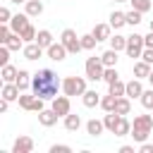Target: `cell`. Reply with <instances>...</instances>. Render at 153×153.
Instances as JSON below:
<instances>
[{"label": "cell", "mask_w": 153, "mask_h": 153, "mask_svg": "<svg viewBox=\"0 0 153 153\" xmlns=\"http://www.w3.org/2000/svg\"><path fill=\"white\" fill-rule=\"evenodd\" d=\"M62 88V81L57 79V74L53 72V69H38L36 74H33V79H31V91H33V96H38V98H43V100H53L55 96H57V91Z\"/></svg>", "instance_id": "6da1fadb"}, {"label": "cell", "mask_w": 153, "mask_h": 153, "mask_svg": "<svg viewBox=\"0 0 153 153\" xmlns=\"http://www.w3.org/2000/svg\"><path fill=\"white\" fill-rule=\"evenodd\" d=\"M151 129H153V115H136L134 122H131V134H129V136H131L136 143H143V141L148 139Z\"/></svg>", "instance_id": "7a4b0ae2"}, {"label": "cell", "mask_w": 153, "mask_h": 153, "mask_svg": "<svg viewBox=\"0 0 153 153\" xmlns=\"http://www.w3.org/2000/svg\"><path fill=\"white\" fill-rule=\"evenodd\" d=\"M62 93H67V96H84L86 93V76H65L62 79Z\"/></svg>", "instance_id": "3957f363"}, {"label": "cell", "mask_w": 153, "mask_h": 153, "mask_svg": "<svg viewBox=\"0 0 153 153\" xmlns=\"http://www.w3.org/2000/svg\"><path fill=\"white\" fill-rule=\"evenodd\" d=\"M84 69H86V79H88V81H103L105 65H103L100 57H88L86 65H84Z\"/></svg>", "instance_id": "277c9868"}, {"label": "cell", "mask_w": 153, "mask_h": 153, "mask_svg": "<svg viewBox=\"0 0 153 153\" xmlns=\"http://www.w3.org/2000/svg\"><path fill=\"white\" fill-rule=\"evenodd\" d=\"M60 41L65 43V48L69 50V55H76L79 50H84V48H81V36H76L74 29H65V31L60 33Z\"/></svg>", "instance_id": "5b68a950"}, {"label": "cell", "mask_w": 153, "mask_h": 153, "mask_svg": "<svg viewBox=\"0 0 153 153\" xmlns=\"http://www.w3.org/2000/svg\"><path fill=\"white\" fill-rule=\"evenodd\" d=\"M143 48H146V43H143V36L141 33H131V36H127V48H124V53L129 55V57H141V53H143Z\"/></svg>", "instance_id": "8992f818"}, {"label": "cell", "mask_w": 153, "mask_h": 153, "mask_svg": "<svg viewBox=\"0 0 153 153\" xmlns=\"http://www.w3.org/2000/svg\"><path fill=\"white\" fill-rule=\"evenodd\" d=\"M50 108L60 115V117H67L69 112H72V103H69V96L65 93V96H55L53 100H50Z\"/></svg>", "instance_id": "52a82bcc"}, {"label": "cell", "mask_w": 153, "mask_h": 153, "mask_svg": "<svg viewBox=\"0 0 153 153\" xmlns=\"http://www.w3.org/2000/svg\"><path fill=\"white\" fill-rule=\"evenodd\" d=\"M45 55H48L50 60H55V62H62V60L69 55V50L65 48V43H62V41H57V43H53L50 48H45Z\"/></svg>", "instance_id": "ba28073f"}, {"label": "cell", "mask_w": 153, "mask_h": 153, "mask_svg": "<svg viewBox=\"0 0 153 153\" xmlns=\"http://www.w3.org/2000/svg\"><path fill=\"white\" fill-rule=\"evenodd\" d=\"M33 151V139L31 136H17L12 143V153H31Z\"/></svg>", "instance_id": "9c48e42d"}, {"label": "cell", "mask_w": 153, "mask_h": 153, "mask_svg": "<svg viewBox=\"0 0 153 153\" xmlns=\"http://www.w3.org/2000/svg\"><path fill=\"white\" fill-rule=\"evenodd\" d=\"M0 96H2L5 100H10V103H12V100H19L22 91H19V86H17L14 81H10V84L5 81V84H2V93H0Z\"/></svg>", "instance_id": "30bf717a"}, {"label": "cell", "mask_w": 153, "mask_h": 153, "mask_svg": "<svg viewBox=\"0 0 153 153\" xmlns=\"http://www.w3.org/2000/svg\"><path fill=\"white\" fill-rule=\"evenodd\" d=\"M57 120H60V115H57L53 108H50V110L43 108V110L38 112V122H41L43 127H53V124H57Z\"/></svg>", "instance_id": "8fae6325"}, {"label": "cell", "mask_w": 153, "mask_h": 153, "mask_svg": "<svg viewBox=\"0 0 153 153\" xmlns=\"http://www.w3.org/2000/svg\"><path fill=\"white\" fill-rule=\"evenodd\" d=\"M43 50H45V48H41L36 41H33V43H26V45L22 48V53H24V60H38V57L43 55Z\"/></svg>", "instance_id": "7c38bea8"}, {"label": "cell", "mask_w": 153, "mask_h": 153, "mask_svg": "<svg viewBox=\"0 0 153 153\" xmlns=\"http://www.w3.org/2000/svg\"><path fill=\"white\" fill-rule=\"evenodd\" d=\"M146 88H143V84H141V79H131V81H127V98H141V93H143Z\"/></svg>", "instance_id": "4fadbf2b"}, {"label": "cell", "mask_w": 153, "mask_h": 153, "mask_svg": "<svg viewBox=\"0 0 153 153\" xmlns=\"http://www.w3.org/2000/svg\"><path fill=\"white\" fill-rule=\"evenodd\" d=\"M26 24H29V14H26V12H24V14H12V19H10V29H12L14 33H22Z\"/></svg>", "instance_id": "5bb4252c"}, {"label": "cell", "mask_w": 153, "mask_h": 153, "mask_svg": "<svg viewBox=\"0 0 153 153\" xmlns=\"http://www.w3.org/2000/svg\"><path fill=\"white\" fill-rule=\"evenodd\" d=\"M81 103H84V108H96V105H100V93L96 88H86V93L81 96Z\"/></svg>", "instance_id": "9a60e30c"}, {"label": "cell", "mask_w": 153, "mask_h": 153, "mask_svg": "<svg viewBox=\"0 0 153 153\" xmlns=\"http://www.w3.org/2000/svg\"><path fill=\"white\" fill-rule=\"evenodd\" d=\"M108 19H110L108 24H110V26L117 31V29H122V26L127 24V12H120V10H115V12H110V17H108Z\"/></svg>", "instance_id": "2e32d148"}, {"label": "cell", "mask_w": 153, "mask_h": 153, "mask_svg": "<svg viewBox=\"0 0 153 153\" xmlns=\"http://www.w3.org/2000/svg\"><path fill=\"white\" fill-rule=\"evenodd\" d=\"M103 131H105L103 120H96V117H93V120H88V122H86V134H88V136H100Z\"/></svg>", "instance_id": "e0dca14e"}, {"label": "cell", "mask_w": 153, "mask_h": 153, "mask_svg": "<svg viewBox=\"0 0 153 153\" xmlns=\"http://www.w3.org/2000/svg\"><path fill=\"white\" fill-rule=\"evenodd\" d=\"M110 31H112L110 24H96L91 33H93V36L98 38V43H100V41H110Z\"/></svg>", "instance_id": "ac0fdd59"}, {"label": "cell", "mask_w": 153, "mask_h": 153, "mask_svg": "<svg viewBox=\"0 0 153 153\" xmlns=\"http://www.w3.org/2000/svg\"><path fill=\"white\" fill-rule=\"evenodd\" d=\"M148 74H151V65L146 60H136L134 62V76L136 79H148Z\"/></svg>", "instance_id": "d6986e66"}, {"label": "cell", "mask_w": 153, "mask_h": 153, "mask_svg": "<svg viewBox=\"0 0 153 153\" xmlns=\"http://www.w3.org/2000/svg\"><path fill=\"white\" fill-rule=\"evenodd\" d=\"M24 10L29 17H38V14H43V0H26Z\"/></svg>", "instance_id": "ffe728a7"}, {"label": "cell", "mask_w": 153, "mask_h": 153, "mask_svg": "<svg viewBox=\"0 0 153 153\" xmlns=\"http://www.w3.org/2000/svg\"><path fill=\"white\" fill-rule=\"evenodd\" d=\"M112 134H115V136H129V134H131V122H129V120H127V117H124V115H122V117H120V122H117V127H115V131H112Z\"/></svg>", "instance_id": "44dd1931"}, {"label": "cell", "mask_w": 153, "mask_h": 153, "mask_svg": "<svg viewBox=\"0 0 153 153\" xmlns=\"http://www.w3.org/2000/svg\"><path fill=\"white\" fill-rule=\"evenodd\" d=\"M31 79H33V76H31L26 69H19V74H17V81H14V84L19 86V91H26V88H31Z\"/></svg>", "instance_id": "7402d4cb"}, {"label": "cell", "mask_w": 153, "mask_h": 153, "mask_svg": "<svg viewBox=\"0 0 153 153\" xmlns=\"http://www.w3.org/2000/svg\"><path fill=\"white\" fill-rule=\"evenodd\" d=\"M108 93H112L115 98H120V96H127V84H124L122 79H117V81L108 84Z\"/></svg>", "instance_id": "603a6c76"}, {"label": "cell", "mask_w": 153, "mask_h": 153, "mask_svg": "<svg viewBox=\"0 0 153 153\" xmlns=\"http://www.w3.org/2000/svg\"><path fill=\"white\" fill-rule=\"evenodd\" d=\"M115 112H120V115H129V112H131V98L120 96L117 103H115Z\"/></svg>", "instance_id": "cb8c5ba5"}, {"label": "cell", "mask_w": 153, "mask_h": 153, "mask_svg": "<svg viewBox=\"0 0 153 153\" xmlns=\"http://www.w3.org/2000/svg\"><path fill=\"white\" fill-rule=\"evenodd\" d=\"M36 43H38L41 48H50L55 41H53V33H50L48 29H41V31H38V36H36Z\"/></svg>", "instance_id": "d4e9b609"}, {"label": "cell", "mask_w": 153, "mask_h": 153, "mask_svg": "<svg viewBox=\"0 0 153 153\" xmlns=\"http://www.w3.org/2000/svg\"><path fill=\"white\" fill-rule=\"evenodd\" d=\"M17 74H19V69L14 67V65H2V72H0V76H2V81H17Z\"/></svg>", "instance_id": "484cf974"}, {"label": "cell", "mask_w": 153, "mask_h": 153, "mask_svg": "<svg viewBox=\"0 0 153 153\" xmlns=\"http://www.w3.org/2000/svg\"><path fill=\"white\" fill-rule=\"evenodd\" d=\"M62 120H65V129H67V131H76V129L81 127V117L74 115V112H69V115L62 117Z\"/></svg>", "instance_id": "4316f807"}, {"label": "cell", "mask_w": 153, "mask_h": 153, "mask_svg": "<svg viewBox=\"0 0 153 153\" xmlns=\"http://www.w3.org/2000/svg\"><path fill=\"white\" fill-rule=\"evenodd\" d=\"M100 60H103L105 67H117V50H115V48H108V50L100 55Z\"/></svg>", "instance_id": "83f0119b"}, {"label": "cell", "mask_w": 153, "mask_h": 153, "mask_svg": "<svg viewBox=\"0 0 153 153\" xmlns=\"http://www.w3.org/2000/svg\"><path fill=\"white\" fill-rule=\"evenodd\" d=\"M120 117H122V115H120V112H115V110H112V112H108V115L103 117V124H105V129H108V131H115V127H117Z\"/></svg>", "instance_id": "f1b7e54d"}, {"label": "cell", "mask_w": 153, "mask_h": 153, "mask_svg": "<svg viewBox=\"0 0 153 153\" xmlns=\"http://www.w3.org/2000/svg\"><path fill=\"white\" fill-rule=\"evenodd\" d=\"M5 45H7V48H10V50H19V48H24V45H26V43H24V38H22V36H19V33H14V31H12V33H10V38H7V43H5Z\"/></svg>", "instance_id": "f546056e"}, {"label": "cell", "mask_w": 153, "mask_h": 153, "mask_svg": "<svg viewBox=\"0 0 153 153\" xmlns=\"http://www.w3.org/2000/svg\"><path fill=\"white\" fill-rule=\"evenodd\" d=\"M110 48H115L117 53H120V50H124V48H127V36H122V33L110 36Z\"/></svg>", "instance_id": "4dcf8cb0"}, {"label": "cell", "mask_w": 153, "mask_h": 153, "mask_svg": "<svg viewBox=\"0 0 153 153\" xmlns=\"http://www.w3.org/2000/svg\"><path fill=\"white\" fill-rule=\"evenodd\" d=\"M115 103H117V98H115L112 93H105V96H100V108H103L105 112H112V110H115Z\"/></svg>", "instance_id": "1f68e13d"}, {"label": "cell", "mask_w": 153, "mask_h": 153, "mask_svg": "<svg viewBox=\"0 0 153 153\" xmlns=\"http://www.w3.org/2000/svg\"><path fill=\"white\" fill-rule=\"evenodd\" d=\"M19 36L24 38V43H33V41H36V36H38V31H36L31 24H26V26H24V31H22Z\"/></svg>", "instance_id": "d6a6232c"}, {"label": "cell", "mask_w": 153, "mask_h": 153, "mask_svg": "<svg viewBox=\"0 0 153 153\" xmlns=\"http://www.w3.org/2000/svg\"><path fill=\"white\" fill-rule=\"evenodd\" d=\"M139 100H141V105H143L146 110H153V86H151V88H146V91L141 93V98H139Z\"/></svg>", "instance_id": "836d02e7"}, {"label": "cell", "mask_w": 153, "mask_h": 153, "mask_svg": "<svg viewBox=\"0 0 153 153\" xmlns=\"http://www.w3.org/2000/svg\"><path fill=\"white\" fill-rule=\"evenodd\" d=\"M96 43H98V38H96L93 33H84V36H81V48H84V50H93Z\"/></svg>", "instance_id": "e575fe53"}, {"label": "cell", "mask_w": 153, "mask_h": 153, "mask_svg": "<svg viewBox=\"0 0 153 153\" xmlns=\"http://www.w3.org/2000/svg\"><path fill=\"white\" fill-rule=\"evenodd\" d=\"M117 79H120L117 67H105V72H103V81H105V84H112V81H117Z\"/></svg>", "instance_id": "d590c367"}, {"label": "cell", "mask_w": 153, "mask_h": 153, "mask_svg": "<svg viewBox=\"0 0 153 153\" xmlns=\"http://www.w3.org/2000/svg\"><path fill=\"white\" fill-rule=\"evenodd\" d=\"M127 24H129V26H136V24H141V12L131 7V10L127 12Z\"/></svg>", "instance_id": "8d00e7d4"}, {"label": "cell", "mask_w": 153, "mask_h": 153, "mask_svg": "<svg viewBox=\"0 0 153 153\" xmlns=\"http://www.w3.org/2000/svg\"><path fill=\"white\" fill-rule=\"evenodd\" d=\"M129 2H131V7L139 10L141 14H146V12L151 10V0H129Z\"/></svg>", "instance_id": "74e56055"}, {"label": "cell", "mask_w": 153, "mask_h": 153, "mask_svg": "<svg viewBox=\"0 0 153 153\" xmlns=\"http://www.w3.org/2000/svg\"><path fill=\"white\" fill-rule=\"evenodd\" d=\"M33 98H36V96H29V93H24V91H22V96H19V108H24V110H31V103H33Z\"/></svg>", "instance_id": "f35d334b"}, {"label": "cell", "mask_w": 153, "mask_h": 153, "mask_svg": "<svg viewBox=\"0 0 153 153\" xmlns=\"http://www.w3.org/2000/svg\"><path fill=\"white\" fill-rule=\"evenodd\" d=\"M0 65H10V48L0 43Z\"/></svg>", "instance_id": "ab89813d"}, {"label": "cell", "mask_w": 153, "mask_h": 153, "mask_svg": "<svg viewBox=\"0 0 153 153\" xmlns=\"http://www.w3.org/2000/svg\"><path fill=\"white\" fill-rule=\"evenodd\" d=\"M50 153H72V146H67V143H53Z\"/></svg>", "instance_id": "60d3db41"}, {"label": "cell", "mask_w": 153, "mask_h": 153, "mask_svg": "<svg viewBox=\"0 0 153 153\" xmlns=\"http://www.w3.org/2000/svg\"><path fill=\"white\" fill-rule=\"evenodd\" d=\"M10 19H12L10 7H0V24H10Z\"/></svg>", "instance_id": "b9f144b4"}, {"label": "cell", "mask_w": 153, "mask_h": 153, "mask_svg": "<svg viewBox=\"0 0 153 153\" xmlns=\"http://www.w3.org/2000/svg\"><path fill=\"white\" fill-rule=\"evenodd\" d=\"M43 108H45V100L36 96V98H33V103H31V112H41Z\"/></svg>", "instance_id": "7bdbcfd3"}, {"label": "cell", "mask_w": 153, "mask_h": 153, "mask_svg": "<svg viewBox=\"0 0 153 153\" xmlns=\"http://www.w3.org/2000/svg\"><path fill=\"white\" fill-rule=\"evenodd\" d=\"M141 60H146L148 65H153V48H143V53H141Z\"/></svg>", "instance_id": "ee69618b"}, {"label": "cell", "mask_w": 153, "mask_h": 153, "mask_svg": "<svg viewBox=\"0 0 153 153\" xmlns=\"http://www.w3.org/2000/svg\"><path fill=\"white\" fill-rule=\"evenodd\" d=\"M139 151H141V153H153V143H148V141H143V143L139 146Z\"/></svg>", "instance_id": "f6af8a7d"}, {"label": "cell", "mask_w": 153, "mask_h": 153, "mask_svg": "<svg viewBox=\"0 0 153 153\" xmlns=\"http://www.w3.org/2000/svg\"><path fill=\"white\" fill-rule=\"evenodd\" d=\"M143 43H146V48H153V31L148 36H143Z\"/></svg>", "instance_id": "bcb514c9"}, {"label": "cell", "mask_w": 153, "mask_h": 153, "mask_svg": "<svg viewBox=\"0 0 153 153\" xmlns=\"http://www.w3.org/2000/svg\"><path fill=\"white\" fill-rule=\"evenodd\" d=\"M7 108H10V100L2 98V100H0V112H7Z\"/></svg>", "instance_id": "7dc6e473"}, {"label": "cell", "mask_w": 153, "mask_h": 153, "mask_svg": "<svg viewBox=\"0 0 153 153\" xmlns=\"http://www.w3.org/2000/svg\"><path fill=\"white\" fill-rule=\"evenodd\" d=\"M120 153H134V146H120Z\"/></svg>", "instance_id": "c3c4849f"}, {"label": "cell", "mask_w": 153, "mask_h": 153, "mask_svg": "<svg viewBox=\"0 0 153 153\" xmlns=\"http://www.w3.org/2000/svg\"><path fill=\"white\" fill-rule=\"evenodd\" d=\"M148 84L153 86V69H151V74H148Z\"/></svg>", "instance_id": "681fc988"}, {"label": "cell", "mask_w": 153, "mask_h": 153, "mask_svg": "<svg viewBox=\"0 0 153 153\" xmlns=\"http://www.w3.org/2000/svg\"><path fill=\"white\" fill-rule=\"evenodd\" d=\"M10 2H14V5H24L26 0H10Z\"/></svg>", "instance_id": "f907efd6"}, {"label": "cell", "mask_w": 153, "mask_h": 153, "mask_svg": "<svg viewBox=\"0 0 153 153\" xmlns=\"http://www.w3.org/2000/svg\"><path fill=\"white\" fill-rule=\"evenodd\" d=\"M115 2H129V0H115Z\"/></svg>", "instance_id": "816d5d0a"}, {"label": "cell", "mask_w": 153, "mask_h": 153, "mask_svg": "<svg viewBox=\"0 0 153 153\" xmlns=\"http://www.w3.org/2000/svg\"><path fill=\"white\" fill-rule=\"evenodd\" d=\"M151 31H153V19H151Z\"/></svg>", "instance_id": "f5cc1de1"}]
</instances>
